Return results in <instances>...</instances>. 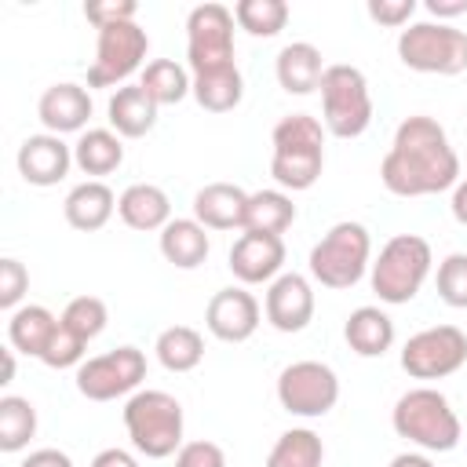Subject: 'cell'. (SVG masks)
<instances>
[{
    "label": "cell",
    "mask_w": 467,
    "mask_h": 467,
    "mask_svg": "<svg viewBox=\"0 0 467 467\" xmlns=\"http://www.w3.org/2000/svg\"><path fill=\"white\" fill-rule=\"evenodd\" d=\"M379 182L394 197H431L452 190L460 182V157L445 128L427 113L405 117L379 164Z\"/></svg>",
    "instance_id": "6da1fadb"
},
{
    "label": "cell",
    "mask_w": 467,
    "mask_h": 467,
    "mask_svg": "<svg viewBox=\"0 0 467 467\" xmlns=\"http://www.w3.org/2000/svg\"><path fill=\"white\" fill-rule=\"evenodd\" d=\"M270 175L281 190H310L325 168V128L310 113H288L270 131Z\"/></svg>",
    "instance_id": "7a4b0ae2"
},
{
    "label": "cell",
    "mask_w": 467,
    "mask_h": 467,
    "mask_svg": "<svg viewBox=\"0 0 467 467\" xmlns=\"http://www.w3.org/2000/svg\"><path fill=\"white\" fill-rule=\"evenodd\" d=\"M390 427H394L398 438L412 441L423 452H452L460 445V438H463L456 409L434 387L405 390L390 409Z\"/></svg>",
    "instance_id": "3957f363"
},
{
    "label": "cell",
    "mask_w": 467,
    "mask_h": 467,
    "mask_svg": "<svg viewBox=\"0 0 467 467\" xmlns=\"http://www.w3.org/2000/svg\"><path fill=\"white\" fill-rule=\"evenodd\" d=\"M124 431L146 460H164L182 449V405L168 390H135L124 401Z\"/></svg>",
    "instance_id": "277c9868"
},
{
    "label": "cell",
    "mask_w": 467,
    "mask_h": 467,
    "mask_svg": "<svg viewBox=\"0 0 467 467\" xmlns=\"http://www.w3.org/2000/svg\"><path fill=\"white\" fill-rule=\"evenodd\" d=\"M431 244L420 237V234H394L376 263L368 266V281H372V292L379 296V303L387 306H401L409 299L420 296L427 274H431Z\"/></svg>",
    "instance_id": "5b68a950"
},
{
    "label": "cell",
    "mask_w": 467,
    "mask_h": 467,
    "mask_svg": "<svg viewBox=\"0 0 467 467\" xmlns=\"http://www.w3.org/2000/svg\"><path fill=\"white\" fill-rule=\"evenodd\" d=\"M306 263H310V277L321 288H332V292L354 288L372 266V237L361 223L343 219L310 248Z\"/></svg>",
    "instance_id": "8992f818"
},
{
    "label": "cell",
    "mask_w": 467,
    "mask_h": 467,
    "mask_svg": "<svg viewBox=\"0 0 467 467\" xmlns=\"http://www.w3.org/2000/svg\"><path fill=\"white\" fill-rule=\"evenodd\" d=\"M321 120L336 139H358L372 124V91L358 66L336 62L321 77Z\"/></svg>",
    "instance_id": "52a82bcc"
},
{
    "label": "cell",
    "mask_w": 467,
    "mask_h": 467,
    "mask_svg": "<svg viewBox=\"0 0 467 467\" xmlns=\"http://www.w3.org/2000/svg\"><path fill=\"white\" fill-rule=\"evenodd\" d=\"M398 58L412 73L456 77L467 69V33L449 22H412L398 33Z\"/></svg>",
    "instance_id": "ba28073f"
},
{
    "label": "cell",
    "mask_w": 467,
    "mask_h": 467,
    "mask_svg": "<svg viewBox=\"0 0 467 467\" xmlns=\"http://www.w3.org/2000/svg\"><path fill=\"white\" fill-rule=\"evenodd\" d=\"M186 62L190 77L230 69L234 62V11L223 4H197L186 15Z\"/></svg>",
    "instance_id": "9c48e42d"
},
{
    "label": "cell",
    "mask_w": 467,
    "mask_h": 467,
    "mask_svg": "<svg viewBox=\"0 0 467 467\" xmlns=\"http://www.w3.org/2000/svg\"><path fill=\"white\" fill-rule=\"evenodd\" d=\"M150 36L139 22H117L99 29L95 62L88 66V88H124L135 69H146Z\"/></svg>",
    "instance_id": "30bf717a"
},
{
    "label": "cell",
    "mask_w": 467,
    "mask_h": 467,
    "mask_svg": "<svg viewBox=\"0 0 467 467\" xmlns=\"http://www.w3.org/2000/svg\"><path fill=\"white\" fill-rule=\"evenodd\" d=\"M277 401L285 412L317 420L339 401V376L325 361H292L277 376Z\"/></svg>",
    "instance_id": "8fae6325"
},
{
    "label": "cell",
    "mask_w": 467,
    "mask_h": 467,
    "mask_svg": "<svg viewBox=\"0 0 467 467\" xmlns=\"http://www.w3.org/2000/svg\"><path fill=\"white\" fill-rule=\"evenodd\" d=\"M142 379H146V354L139 347H117L84 358V365L77 368V390L88 401H113L135 394Z\"/></svg>",
    "instance_id": "7c38bea8"
},
{
    "label": "cell",
    "mask_w": 467,
    "mask_h": 467,
    "mask_svg": "<svg viewBox=\"0 0 467 467\" xmlns=\"http://www.w3.org/2000/svg\"><path fill=\"white\" fill-rule=\"evenodd\" d=\"M467 365V336L456 325H431L401 347V368L412 379H445Z\"/></svg>",
    "instance_id": "4fadbf2b"
},
{
    "label": "cell",
    "mask_w": 467,
    "mask_h": 467,
    "mask_svg": "<svg viewBox=\"0 0 467 467\" xmlns=\"http://www.w3.org/2000/svg\"><path fill=\"white\" fill-rule=\"evenodd\" d=\"M259 317H263V306H259V299L244 285L219 288L208 299V306H204V328L219 343H244V339H252L255 328H259Z\"/></svg>",
    "instance_id": "5bb4252c"
},
{
    "label": "cell",
    "mask_w": 467,
    "mask_h": 467,
    "mask_svg": "<svg viewBox=\"0 0 467 467\" xmlns=\"http://www.w3.org/2000/svg\"><path fill=\"white\" fill-rule=\"evenodd\" d=\"M226 266H230V274L241 285H266V281L281 277V266H285V237L244 230L234 241Z\"/></svg>",
    "instance_id": "9a60e30c"
},
{
    "label": "cell",
    "mask_w": 467,
    "mask_h": 467,
    "mask_svg": "<svg viewBox=\"0 0 467 467\" xmlns=\"http://www.w3.org/2000/svg\"><path fill=\"white\" fill-rule=\"evenodd\" d=\"M15 164L29 186H58L73 168V146H66L62 135L40 131V135L22 139Z\"/></svg>",
    "instance_id": "2e32d148"
},
{
    "label": "cell",
    "mask_w": 467,
    "mask_h": 467,
    "mask_svg": "<svg viewBox=\"0 0 467 467\" xmlns=\"http://www.w3.org/2000/svg\"><path fill=\"white\" fill-rule=\"evenodd\" d=\"M263 314L277 332H303L314 317V288L303 274H281L270 281Z\"/></svg>",
    "instance_id": "e0dca14e"
},
{
    "label": "cell",
    "mask_w": 467,
    "mask_h": 467,
    "mask_svg": "<svg viewBox=\"0 0 467 467\" xmlns=\"http://www.w3.org/2000/svg\"><path fill=\"white\" fill-rule=\"evenodd\" d=\"M36 117L51 135H69V131H84L88 117H91V91L84 84L62 80L44 88V95L36 99Z\"/></svg>",
    "instance_id": "ac0fdd59"
},
{
    "label": "cell",
    "mask_w": 467,
    "mask_h": 467,
    "mask_svg": "<svg viewBox=\"0 0 467 467\" xmlns=\"http://www.w3.org/2000/svg\"><path fill=\"white\" fill-rule=\"evenodd\" d=\"M248 193L237 182H208L193 193V219L204 230H244Z\"/></svg>",
    "instance_id": "d6986e66"
},
{
    "label": "cell",
    "mask_w": 467,
    "mask_h": 467,
    "mask_svg": "<svg viewBox=\"0 0 467 467\" xmlns=\"http://www.w3.org/2000/svg\"><path fill=\"white\" fill-rule=\"evenodd\" d=\"M113 212H117V197H113V190H109L102 179H84V182H77V186L66 193V201H62L66 223H69L73 230H80V234L102 230V226L113 219Z\"/></svg>",
    "instance_id": "ffe728a7"
},
{
    "label": "cell",
    "mask_w": 467,
    "mask_h": 467,
    "mask_svg": "<svg viewBox=\"0 0 467 467\" xmlns=\"http://www.w3.org/2000/svg\"><path fill=\"white\" fill-rule=\"evenodd\" d=\"M117 215L124 226L150 234V230H164L171 223V201L161 186L153 182H131L120 197H117Z\"/></svg>",
    "instance_id": "44dd1931"
},
{
    "label": "cell",
    "mask_w": 467,
    "mask_h": 467,
    "mask_svg": "<svg viewBox=\"0 0 467 467\" xmlns=\"http://www.w3.org/2000/svg\"><path fill=\"white\" fill-rule=\"evenodd\" d=\"M157 102L142 91V84H124L109 95L106 102V113H109V128L120 135V139H142L153 131L157 124Z\"/></svg>",
    "instance_id": "7402d4cb"
},
{
    "label": "cell",
    "mask_w": 467,
    "mask_h": 467,
    "mask_svg": "<svg viewBox=\"0 0 467 467\" xmlns=\"http://www.w3.org/2000/svg\"><path fill=\"white\" fill-rule=\"evenodd\" d=\"M274 73H277V84L281 91L288 95H310L321 77H325V62H321V51L306 40H292L277 51V62H274Z\"/></svg>",
    "instance_id": "603a6c76"
},
{
    "label": "cell",
    "mask_w": 467,
    "mask_h": 467,
    "mask_svg": "<svg viewBox=\"0 0 467 467\" xmlns=\"http://www.w3.org/2000/svg\"><path fill=\"white\" fill-rule=\"evenodd\" d=\"M343 339L358 358H383L394 347V321L383 306H358L343 325Z\"/></svg>",
    "instance_id": "cb8c5ba5"
},
{
    "label": "cell",
    "mask_w": 467,
    "mask_h": 467,
    "mask_svg": "<svg viewBox=\"0 0 467 467\" xmlns=\"http://www.w3.org/2000/svg\"><path fill=\"white\" fill-rule=\"evenodd\" d=\"M212 252V241H208V230L197 223V219H171L164 230H161V255L179 266V270H193L208 259Z\"/></svg>",
    "instance_id": "d4e9b609"
},
{
    "label": "cell",
    "mask_w": 467,
    "mask_h": 467,
    "mask_svg": "<svg viewBox=\"0 0 467 467\" xmlns=\"http://www.w3.org/2000/svg\"><path fill=\"white\" fill-rule=\"evenodd\" d=\"M73 164L84 175H109L124 164V142L113 128H88L80 131V139L73 142Z\"/></svg>",
    "instance_id": "484cf974"
},
{
    "label": "cell",
    "mask_w": 467,
    "mask_h": 467,
    "mask_svg": "<svg viewBox=\"0 0 467 467\" xmlns=\"http://www.w3.org/2000/svg\"><path fill=\"white\" fill-rule=\"evenodd\" d=\"M55 328H58V317H55L47 306L26 303V306L11 310V317H7V343H11L15 350L29 354V358H40L44 347L51 343Z\"/></svg>",
    "instance_id": "4316f807"
},
{
    "label": "cell",
    "mask_w": 467,
    "mask_h": 467,
    "mask_svg": "<svg viewBox=\"0 0 467 467\" xmlns=\"http://www.w3.org/2000/svg\"><path fill=\"white\" fill-rule=\"evenodd\" d=\"M296 223V204L285 190H255L248 193L244 208V230L252 234H285Z\"/></svg>",
    "instance_id": "83f0119b"
},
{
    "label": "cell",
    "mask_w": 467,
    "mask_h": 467,
    "mask_svg": "<svg viewBox=\"0 0 467 467\" xmlns=\"http://www.w3.org/2000/svg\"><path fill=\"white\" fill-rule=\"evenodd\" d=\"M142 91L157 102V106H175L186 95H193V77L186 66H179L175 58H153L146 62L142 77H139Z\"/></svg>",
    "instance_id": "f1b7e54d"
},
{
    "label": "cell",
    "mask_w": 467,
    "mask_h": 467,
    "mask_svg": "<svg viewBox=\"0 0 467 467\" xmlns=\"http://www.w3.org/2000/svg\"><path fill=\"white\" fill-rule=\"evenodd\" d=\"M153 350H157V361L168 372H193L201 365V358H204V336L197 328H190V325H168L157 336Z\"/></svg>",
    "instance_id": "f546056e"
},
{
    "label": "cell",
    "mask_w": 467,
    "mask_h": 467,
    "mask_svg": "<svg viewBox=\"0 0 467 467\" xmlns=\"http://www.w3.org/2000/svg\"><path fill=\"white\" fill-rule=\"evenodd\" d=\"M193 99L208 113H230V109H237L241 99H244V77H241V69L230 66V69H215V73L193 77Z\"/></svg>",
    "instance_id": "4dcf8cb0"
},
{
    "label": "cell",
    "mask_w": 467,
    "mask_h": 467,
    "mask_svg": "<svg viewBox=\"0 0 467 467\" xmlns=\"http://www.w3.org/2000/svg\"><path fill=\"white\" fill-rule=\"evenodd\" d=\"M321 463H325L321 438L310 427H292L274 441L263 467H321Z\"/></svg>",
    "instance_id": "1f68e13d"
},
{
    "label": "cell",
    "mask_w": 467,
    "mask_h": 467,
    "mask_svg": "<svg viewBox=\"0 0 467 467\" xmlns=\"http://www.w3.org/2000/svg\"><path fill=\"white\" fill-rule=\"evenodd\" d=\"M36 434V409L29 398L4 394L0 398V452H22Z\"/></svg>",
    "instance_id": "d6a6232c"
},
{
    "label": "cell",
    "mask_w": 467,
    "mask_h": 467,
    "mask_svg": "<svg viewBox=\"0 0 467 467\" xmlns=\"http://www.w3.org/2000/svg\"><path fill=\"white\" fill-rule=\"evenodd\" d=\"M234 22L248 36H277L288 22V4L285 0H237Z\"/></svg>",
    "instance_id": "836d02e7"
},
{
    "label": "cell",
    "mask_w": 467,
    "mask_h": 467,
    "mask_svg": "<svg viewBox=\"0 0 467 467\" xmlns=\"http://www.w3.org/2000/svg\"><path fill=\"white\" fill-rule=\"evenodd\" d=\"M58 321L69 328V332H77L80 339H95L102 328H106V321H109V310H106V303L99 299V296H77V299H69L66 303V310L58 314Z\"/></svg>",
    "instance_id": "e575fe53"
},
{
    "label": "cell",
    "mask_w": 467,
    "mask_h": 467,
    "mask_svg": "<svg viewBox=\"0 0 467 467\" xmlns=\"http://www.w3.org/2000/svg\"><path fill=\"white\" fill-rule=\"evenodd\" d=\"M438 299L452 310H467V252H452L438 263Z\"/></svg>",
    "instance_id": "d590c367"
},
{
    "label": "cell",
    "mask_w": 467,
    "mask_h": 467,
    "mask_svg": "<svg viewBox=\"0 0 467 467\" xmlns=\"http://www.w3.org/2000/svg\"><path fill=\"white\" fill-rule=\"evenodd\" d=\"M84 350H88V339H80L77 332H69V328L58 321V328H55L51 343L44 347L40 361H44L47 368H80V365H84Z\"/></svg>",
    "instance_id": "8d00e7d4"
},
{
    "label": "cell",
    "mask_w": 467,
    "mask_h": 467,
    "mask_svg": "<svg viewBox=\"0 0 467 467\" xmlns=\"http://www.w3.org/2000/svg\"><path fill=\"white\" fill-rule=\"evenodd\" d=\"M26 292H29V270L11 255L0 259V306L4 310H18Z\"/></svg>",
    "instance_id": "74e56055"
},
{
    "label": "cell",
    "mask_w": 467,
    "mask_h": 467,
    "mask_svg": "<svg viewBox=\"0 0 467 467\" xmlns=\"http://www.w3.org/2000/svg\"><path fill=\"white\" fill-rule=\"evenodd\" d=\"M135 15H139L135 0H95V4H84V18L95 29L117 26V22H135Z\"/></svg>",
    "instance_id": "f35d334b"
},
{
    "label": "cell",
    "mask_w": 467,
    "mask_h": 467,
    "mask_svg": "<svg viewBox=\"0 0 467 467\" xmlns=\"http://www.w3.org/2000/svg\"><path fill=\"white\" fill-rule=\"evenodd\" d=\"M175 467H226V452L215 441H182V449L175 452Z\"/></svg>",
    "instance_id": "ab89813d"
},
{
    "label": "cell",
    "mask_w": 467,
    "mask_h": 467,
    "mask_svg": "<svg viewBox=\"0 0 467 467\" xmlns=\"http://www.w3.org/2000/svg\"><path fill=\"white\" fill-rule=\"evenodd\" d=\"M368 18L379 22V26H390V29H401L409 26V18L416 15V0H368Z\"/></svg>",
    "instance_id": "60d3db41"
},
{
    "label": "cell",
    "mask_w": 467,
    "mask_h": 467,
    "mask_svg": "<svg viewBox=\"0 0 467 467\" xmlns=\"http://www.w3.org/2000/svg\"><path fill=\"white\" fill-rule=\"evenodd\" d=\"M18 467H73V460L62 449H33Z\"/></svg>",
    "instance_id": "b9f144b4"
},
{
    "label": "cell",
    "mask_w": 467,
    "mask_h": 467,
    "mask_svg": "<svg viewBox=\"0 0 467 467\" xmlns=\"http://www.w3.org/2000/svg\"><path fill=\"white\" fill-rule=\"evenodd\" d=\"M91 467H139V460L128 449H102V452H95Z\"/></svg>",
    "instance_id": "7bdbcfd3"
},
{
    "label": "cell",
    "mask_w": 467,
    "mask_h": 467,
    "mask_svg": "<svg viewBox=\"0 0 467 467\" xmlns=\"http://www.w3.org/2000/svg\"><path fill=\"white\" fill-rule=\"evenodd\" d=\"M427 11L441 22V18H456V15H467V0H427Z\"/></svg>",
    "instance_id": "ee69618b"
},
{
    "label": "cell",
    "mask_w": 467,
    "mask_h": 467,
    "mask_svg": "<svg viewBox=\"0 0 467 467\" xmlns=\"http://www.w3.org/2000/svg\"><path fill=\"white\" fill-rule=\"evenodd\" d=\"M449 208H452V219H456L460 226H467V179H460V182L452 186V201H449Z\"/></svg>",
    "instance_id": "f6af8a7d"
},
{
    "label": "cell",
    "mask_w": 467,
    "mask_h": 467,
    "mask_svg": "<svg viewBox=\"0 0 467 467\" xmlns=\"http://www.w3.org/2000/svg\"><path fill=\"white\" fill-rule=\"evenodd\" d=\"M387 467H438V463H434L427 452H398Z\"/></svg>",
    "instance_id": "bcb514c9"
},
{
    "label": "cell",
    "mask_w": 467,
    "mask_h": 467,
    "mask_svg": "<svg viewBox=\"0 0 467 467\" xmlns=\"http://www.w3.org/2000/svg\"><path fill=\"white\" fill-rule=\"evenodd\" d=\"M0 354H4V376H0V383L7 387V383L15 379V347H4Z\"/></svg>",
    "instance_id": "7dc6e473"
}]
</instances>
